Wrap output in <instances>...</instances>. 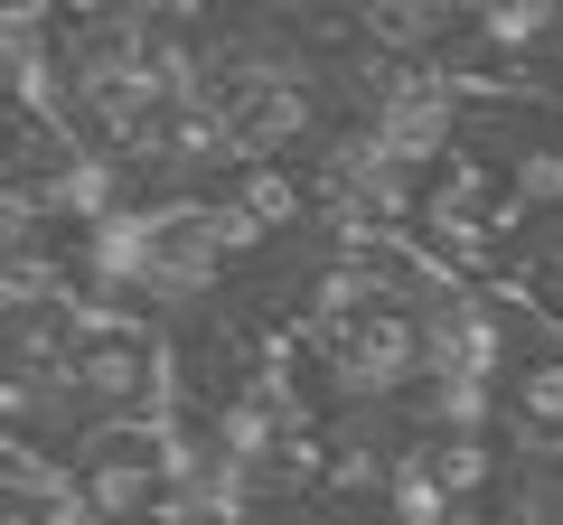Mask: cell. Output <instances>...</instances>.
Segmentation results:
<instances>
[{
    "label": "cell",
    "mask_w": 563,
    "mask_h": 525,
    "mask_svg": "<svg viewBox=\"0 0 563 525\" xmlns=\"http://www.w3.org/2000/svg\"><path fill=\"white\" fill-rule=\"evenodd\" d=\"M498 432L507 442H536V450H563V328L536 320L526 301H507L498 320Z\"/></svg>",
    "instance_id": "obj_4"
},
{
    "label": "cell",
    "mask_w": 563,
    "mask_h": 525,
    "mask_svg": "<svg viewBox=\"0 0 563 525\" xmlns=\"http://www.w3.org/2000/svg\"><path fill=\"white\" fill-rule=\"evenodd\" d=\"M66 384H76L85 423H161L169 413V366L161 338L132 310H66Z\"/></svg>",
    "instance_id": "obj_2"
},
{
    "label": "cell",
    "mask_w": 563,
    "mask_h": 525,
    "mask_svg": "<svg viewBox=\"0 0 563 525\" xmlns=\"http://www.w3.org/2000/svg\"><path fill=\"white\" fill-rule=\"evenodd\" d=\"M442 29H461V0H366V38L385 57H404V66L442 38Z\"/></svg>",
    "instance_id": "obj_7"
},
{
    "label": "cell",
    "mask_w": 563,
    "mask_h": 525,
    "mask_svg": "<svg viewBox=\"0 0 563 525\" xmlns=\"http://www.w3.org/2000/svg\"><path fill=\"white\" fill-rule=\"evenodd\" d=\"M169 488H179V432L169 423H103L66 469L76 525H161Z\"/></svg>",
    "instance_id": "obj_3"
},
{
    "label": "cell",
    "mask_w": 563,
    "mask_h": 525,
    "mask_svg": "<svg viewBox=\"0 0 563 525\" xmlns=\"http://www.w3.org/2000/svg\"><path fill=\"white\" fill-rule=\"evenodd\" d=\"M385 525H461V498L442 488V469H432V450L422 442H395L385 450Z\"/></svg>",
    "instance_id": "obj_6"
},
{
    "label": "cell",
    "mask_w": 563,
    "mask_h": 525,
    "mask_svg": "<svg viewBox=\"0 0 563 525\" xmlns=\"http://www.w3.org/2000/svg\"><path fill=\"white\" fill-rule=\"evenodd\" d=\"M461 122H470V103H461V85H451L442 66H395V76L376 85L366 142H385L395 160H413V169H442L451 150H461Z\"/></svg>",
    "instance_id": "obj_5"
},
{
    "label": "cell",
    "mask_w": 563,
    "mask_h": 525,
    "mask_svg": "<svg viewBox=\"0 0 563 525\" xmlns=\"http://www.w3.org/2000/svg\"><path fill=\"white\" fill-rule=\"evenodd\" d=\"M29 10H38V0H0V20H10V29H20V20H29Z\"/></svg>",
    "instance_id": "obj_8"
},
{
    "label": "cell",
    "mask_w": 563,
    "mask_h": 525,
    "mask_svg": "<svg viewBox=\"0 0 563 525\" xmlns=\"http://www.w3.org/2000/svg\"><path fill=\"white\" fill-rule=\"evenodd\" d=\"M301 347L320 366V394L347 413L422 394V320L413 301H366V310H310Z\"/></svg>",
    "instance_id": "obj_1"
}]
</instances>
